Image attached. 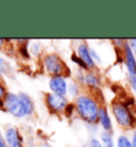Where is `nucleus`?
<instances>
[{
    "mask_svg": "<svg viewBox=\"0 0 136 147\" xmlns=\"http://www.w3.org/2000/svg\"><path fill=\"white\" fill-rule=\"evenodd\" d=\"M76 108L79 115L88 124H95L98 121L99 108L97 102L87 95L79 96L76 102Z\"/></svg>",
    "mask_w": 136,
    "mask_h": 147,
    "instance_id": "f257e3e1",
    "label": "nucleus"
},
{
    "mask_svg": "<svg viewBox=\"0 0 136 147\" xmlns=\"http://www.w3.org/2000/svg\"><path fill=\"white\" fill-rule=\"evenodd\" d=\"M112 112L115 119L122 128H133L136 124V119L130 109L123 102H114L112 105Z\"/></svg>",
    "mask_w": 136,
    "mask_h": 147,
    "instance_id": "f03ea898",
    "label": "nucleus"
},
{
    "mask_svg": "<svg viewBox=\"0 0 136 147\" xmlns=\"http://www.w3.org/2000/svg\"><path fill=\"white\" fill-rule=\"evenodd\" d=\"M3 105L5 106L7 110L16 117H22L27 115L26 107L21 101L19 95H15L12 93H7L4 96Z\"/></svg>",
    "mask_w": 136,
    "mask_h": 147,
    "instance_id": "7ed1b4c3",
    "label": "nucleus"
},
{
    "mask_svg": "<svg viewBox=\"0 0 136 147\" xmlns=\"http://www.w3.org/2000/svg\"><path fill=\"white\" fill-rule=\"evenodd\" d=\"M44 63L48 71L55 76H62L64 68H66L65 64L62 62V60L54 53L48 55L44 59Z\"/></svg>",
    "mask_w": 136,
    "mask_h": 147,
    "instance_id": "20e7f679",
    "label": "nucleus"
},
{
    "mask_svg": "<svg viewBox=\"0 0 136 147\" xmlns=\"http://www.w3.org/2000/svg\"><path fill=\"white\" fill-rule=\"evenodd\" d=\"M47 105L52 112H60L67 107L68 102L65 96L53 93L47 96Z\"/></svg>",
    "mask_w": 136,
    "mask_h": 147,
    "instance_id": "39448f33",
    "label": "nucleus"
},
{
    "mask_svg": "<svg viewBox=\"0 0 136 147\" xmlns=\"http://www.w3.org/2000/svg\"><path fill=\"white\" fill-rule=\"evenodd\" d=\"M122 51H123V60H125V67L128 69V74L136 75V55L131 50L128 42H125Z\"/></svg>",
    "mask_w": 136,
    "mask_h": 147,
    "instance_id": "423d86ee",
    "label": "nucleus"
},
{
    "mask_svg": "<svg viewBox=\"0 0 136 147\" xmlns=\"http://www.w3.org/2000/svg\"><path fill=\"white\" fill-rule=\"evenodd\" d=\"M49 86L54 94L64 96L67 92V83L63 76H54L51 78V80L49 81Z\"/></svg>",
    "mask_w": 136,
    "mask_h": 147,
    "instance_id": "0eeeda50",
    "label": "nucleus"
},
{
    "mask_svg": "<svg viewBox=\"0 0 136 147\" xmlns=\"http://www.w3.org/2000/svg\"><path fill=\"white\" fill-rule=\"evenodd\" d=\"M4 139L9 147H22V139L15 128H9L5 131Z\"/></svg>",
    "mask_w": 136,
    "mask_h": 147,
    "instance_id": "6e6552de",
    "label": "nucleus"
},
{
    "mask_svg": "<svg viewBox=\"0 0 136 147\" xmlns=\"http://www.w3.org/2000/svg\"><path fill=\"white\" fill-rule=\"evenodd\" d=\"M78 55H79V58L86 64L87 68H94L95 67V61L92 60L88 47L85 44L79 45V47H78Z\"/></svg>",
    "mask_w": 136,
    "mask_h": 147,
    "instance_id": "1a4fd4ad",
    "label": "nucleus"
},
{
    "mask_svg": "<svg viewBox=\"0 0 136 147\" xmlns=\"http://www.w3.org/2000/svg\"><path fill=\"white\" fill-rule=\"evenodd\" d=\"M98 121L101 124V126L103 127L104 131H111L112 130V121H111V117L109 113H107V110L105 108H99V112H98Z\"/></svg>",
    "mask_w": 136,
    "mask_h": 147,
    "instance_id": "9d476101",
    "label": "nucleus"
},
{
    "mask_svg": "<svg viewBox=\"0 0 136 147\" xmlns=\"http://www.w3.org/2000/svg\"><path fill=\"white\" fill-rule=\"evenodd\" d=\"M19 97H20V99H21V101L23 102L25 107H26L27 115L32 114V112H33V110H34V107H33V102H32L31 98H30L28 95L23 94V93H20V94H19Z\"/></svg>",
    "mask_w": 136,
    "mask_h": 147,
    "instance_id": "9b49d317",
    "label": "nucleus"
},
{
    "mask_svg": "<svg viewBox=\"0 0 136 147\" xmlns=\"http://www.w3.org/2000/svg\"><path fill=\"white\" fill-rule=\"evenodd\" d=\"M85 83L88 85L89 88H98L100 84L99 78L96 76L94 73H88L85 76Z\"/></svg>",
    "mask_w": 136,
    "mask_h": 147,
    "instance_id": "f8f14e48",
    "label": "nucleus"
},
{
    "mask_svg": "<svg viewBox=\"0 0 136 147\" xmlns=\"http://www.w3.org/2000/svg\"><path fill=\"white\" fill-rule=\"evenodd\" d=\"M101 141H102L103 147H114V140L110 131L101 132Z\"/></svg>",
    "mask_w": 136,
    "mask_h": 147,
    "instance_id": "ddd939ff",
    "label": "nucleus"
},
{
    "mask_svg": "<svg viewBox=\"0 0 136 147\" xmlns=\"http://www.w3.org/2000/svg\"><path fill=\"white\" fill-rule=\"evenodd\" d=\"M117 147H133L132 141L127 136H119L117 139Z\"/></svg>",
    "mask_w": 136,
    "mask_h": 147,
    "instance_id": "4468645a",
    "label": "nucleus"
},
{
    "mask_svg": "<svg viewBox=\"0 0 136 147\" xmlns=\"http://www.w3.org/2000/svg\"><path fill=\"white\" fill-rule=\"evenodd\" d=\"M128 82L134 92H136V75L128 74Z\"/></svg>",
    "mask_w": 136,
    "mask_h": 147,
    "instance_id": "2eb2a0df",
    "label": "nucleus"
},
{
    "mask_svg": "<svg viewBox=\"0 0 136 147\" xmlns=\"http://www.w3.org/2000/svg\"><path fill=\"white\" fill-rule=\"evenodd\" d=\"M86 146L87 147H103L102 144L100 143L97 139H95V138H92V139L87 142V145H86Z\"/></svg>",
    "mask_w": 136,
    "mask_h": 147,
    "instance_id": "dca6fc26",
    "label": "nucleus"
},
{
    "mask_svg": "<svg viewBox=\"0 0 136 147\" xmlns=\"http://www.w3.org/2000/svg\"><path fill=\"white\" fill-rule=\"evenodd\" d=\"M71 60L74 61V63H77V64H79L80 66L82 67V68H87V66H86V64H85L83 61H82L79 57H77V55H71Z\"/></svg>",
    "mask_w": 136,
    "mask_h": 147,
    "instance_id": "f3484780",
    "label": "nucleus"
},
{
    "mask_svg": "<svg viewBox=\"0 0 136 147\" xmlns=\"http://www.w3.org/2000/svg\"><path fill=\"white\" fill-rule=\"evenodd\" d=\"M68 90H69V93H70V95H71V96H77L78 95L79 90H78L77 84H74V83H70Z\"/></svg>",
    "mask_w": 136,
    "mask_h": 147,
    "instance_id": "a211bd4d",
    "label": "nucleus"
},
{
    "mask_svg": "<svg viewBox=\"0 0 136 147\" xmlns=\"http://www.w3.org/2000/svg\"><path fill=\"white\" fill-rule=\"evenodd\" d=\"M128 44H129L131 50L133 51V53L136 55V38H132V40H128Z\"/></svg>",
    "mask_w": 136,
    "mask_h": 147,
    "instance_id": "6ab92c4d",
    "label": "nucleus"
},
{
    "mask_svg": "<svg viewBox=\"0 0 136 147\" xmlns=\"http://www.w3.org/2000/svg\"><path fill=\"white\" fill-rule=\"evenodd\" d=\"M74 109V106L72 105V103H68V105H67V107L65 108V112H66V115L68 116V117L72 114Z\"/></svg>",
    "mask_w": 136,
    "mask_h": 147,
    "instance_id": "aec40b11",
    "label": "nucleus"
},
{
    "mask_svg": "<svg viewBox=\"0 0 136 147\" xmlns=\"http://www.w3.org/2000/svg\"><path fill=\"white\" fill-rule=\"evenodd\" d=\"M0 73H7V63L3 59L0 58Z\"/></svg>",
    "mask_w": 136,
    "mask_h": 147,
    "instance_id": "412c9836",
    "label": "nucleus"
},
{
    "mask_svg": "<svg viewBox=\"0 0 136 147\" xmlns=\"http://www.w3.org/2000/svg\"><path fill=\"white\" fill-rule=\"evenodd\" d=\"M89 52H90V55H92V58L94 61H96V62H101V59H100V57L97 53H96V51L94 50V49H89Z\"/></svg>",
    "mask_w": 136,
    "mask_h": 147,
    "instance_id": "4be33fe9",
    "label": "nucleus"
},
{
    "mask_svg": "<svg viewBox=\"0 0 136 147\" xmlns=\"http://www.w3.org/2000/svg\"><path fill=\"white\" fill-rule=\"evenodd\" d=\"M19 51H20V53H21L25 58H29V53H28V50H27V48H26V46H21V47L19 48Z\"/></svg>",
    "mask_w": 136,
    "mask_h": 147,
    "instance_id": "5701e85b",
    "label": "nucleus"
},
{
    "mask_svg": "<svg viewBox=\"0 0 136 147\" xmlns=\"http://www.w3.org/2000/svg\"><path fill=\"white\" fill-rule=\"evenodd\" d=\"M132 144H133V147H136V130L132 134Z\"/></svg>",
    "mask_w": 136,
    "mask_h": 147,
    "instance_id": "b1692460",
    "label": "nucleus"
},
{
    "mask_svg": "<svg viewBox=\"0 0 136 147\" xmlns=\"http://www.w3.org/2000/svg\"><path fill=\"white\" fill-rule=\"evenodd\" d=\"M7 95L5 94V90H4V88L2 86V85L0 84V97H2V96Z\"/></svg>",
    "mask_w": 136,
    "mask_h": 147,
    "instance_id": "393cba45",
    "label": "nucleus"
},
{
    "mask_svg": "<svg viewBox=\"0 0 136 147\" xmlns=\"http://www.w3.org/2000/svg\"><path fill=\"white\" fill-rule=\"evenodd\" d=\"M0 147H5V145H4V143L2 142V141L0 140Z\"/></svg>",
    "mask_w": 136,
    "mask_h": 147,
    "instance_id": "a878e982",
    "label": "nucleus"
},
{
    "mask_svg": "<svg viewBox=\"0 0 136 147\" xmlns=\"http://www.w3.org/2000/svg\"><path fill=\"white\" fill-rule=\"evenodd\" d=\"M43 147H51L50 145H48V144H45V145H43Z\"/></svg>",
    "mask_w": 136,
    "mask_h": 147,
    "instance_id": "bb28decb",
    "label": "nucleus"
},
{
    "mask_svg": "<svg viewBox=\"0 0 136 147\" xmlns=\"http://www.w3.org/2000/svg\"><path fill=\"white\" fill-rule=\"evenodd\" d=\"M2 106H4V105H3V102L1 101V99H0V107H2Z\"/></svg>",
    "mask_w": 136,
    "mask_h": 147,
    "instance_id": "cd10ccee",
    "label": "nucleus"
},
{
    "mask_svg": "<svg viewBox=\"0 0 136 147\" xmlns=\"http://www.w3.org/2000/svg\"><path fill=\"white\" fill-rule=\"evenodd\" d=\"M2 43H3V40H0V46L2 45Z\"/></svg>",
    "mask_w": 136,
    "mask_h": 147,
    "instance_id": "c85d7f7f",
    "label": "nucleus"
}]
</instances>
